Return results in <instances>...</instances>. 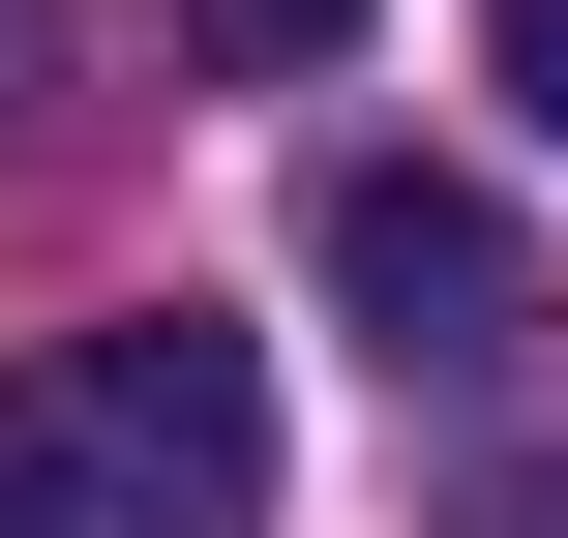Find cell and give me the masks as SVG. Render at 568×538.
Wrapping results in <instances>:
<instances>
[{
  "mask_svg": "<svg viewBox=\"0 0 568 538\" xmlns=\"http://www.w3.org/2000/svg\"><path fill=\"white\" fill-rule=\"evenodd\" d=\"M0 449H30L60 538H270V359L210 300H120V329H60L0 389Z\"/></svg>",
  "mask_w": 568,
  "mask_h": 538,
  "instance_id": "cell-1",
  "label": "cell"
},
{
  "mask_svg": "<svg viewBox=\"0 0 568 538\" xmlns=\"http://www.w3.org/2000/svg\"><path fill=\"white\" fill-rule=\"evenodd\" d=\"M300 240H329V300H359V359H389V389H509V359H539V240H509L479 180L359 150V180H329Z\"/></svg>",
  "mask_w": 568,
  "mask_h": 538,
  "instance_id": "cell-2",
  "label": "cell"
},
{
  "mask_svg": "<svg viewBox=\"0 0 568 538\" xmlns=\"http://www.w3.org/2000/svg\"><path fill=\"white\" fill-rule=\"evenodd\" d=\"M180 30H210V60H240V90H300V60H329V30H359V0H180Z\"/></svg>",
  "mask_w": 568,
  "mask_h": 538,
  "instance_id": "cell-3",
  "label": "cell"
},
{
  "mask_svg": "<svg viewBox=\"0 0 568 538\" xmlns=\"http://www.w3.org/2000/svg\"><path fill=\"white\" fill-rule=\"evenodd\" d=\"M479 30H509V90H539V120H568V0H479Z\"/></svg>",
  "mask_w": 568,
  "mask_h": 538,
  "instance_id": "cell-4",
  "label": "cell"
},
{
  "mask_svg": "<svg viewBox=\"0 0 568 538\" xmlns=\"http://www.w3.org/2000/svg\"><path fill=\"white\" fill-rule=\"evenodd\" d=\"M0 538H60V509H30V449H0Z\"/></svg>",
  "mask_w": 568,
  "mask_h": 538,
  "instance_id": "cell-5",
  "label": "cell"
}]
</instances>
